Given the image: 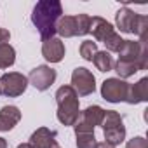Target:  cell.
Listing matches in <instances>:
<instances>
[{"instance_id":"1","label":"cell","mask_w":148,"mask_h":148,"mask_svg":"<svg viewBox=\"0 0 148 148\" xmlns=\"http://www.w3.org/2000/svg\"><path fill=\"white\" fill-rule=\"evenodd\" d=\"M61 16H63V5L59 0H40V2H37L32 12V21L44 42L54 38L56 25Z\"/></svg>"},{"instance_id":"2","label":"cell","mask_w":148,"mask_h":148,"mask_svg":"<svg viewBox=\"0 0 148 148\" xmlns=\"http://www.w3.org/2000/svg\"><path fill=\"white\" fill-rule=\"evenodd\" d=\"M56 103H58V120L63 125H75L80 119V105L79 96L71 86H61L56 91Z\"/></svg>"},{"instance_id":"3","label":"cell","mask_w":148,"mask_h":148,"mask_svg":"<svg viewBox=\"0 0 148 148\" xmlns=\"http://www.w3.org/2000/svg\"><path fill=\"white\" fill-rule=\"evenodd\" d=\"M28 87V77L18 71H9L0 77V92L7 98H18L21 96Z\"/></svg>"},{"instance_id":"4","label":"cell","mask_w":148,"mask_h":148,"mask_svg":"<svg viewBox=\"0 0 148 148\" xmlns=\"http://www.w3.org/2000/svg\"><path fill=\"white\" fill-rule=\"evenodd\" d=\"M105 117V110L98 105L87 106L84 112H80V119L73 125L75 134H84V132H94L96 125H101V120Z\"/></svg>"},{"instance_id":"5","label":"cell","mask_w":148,"mask_h":148,"mask_svg":"<svg viewBox=\"0 0 148 148\" xmlns=\"http://www.w3.org/2000/svg\"><path fill=\"white\" fill-rule=\"evenodd\" d=\"M71 87L77 92V96H89L96 91V79L92 71L84 66H79L71 73Z\"/></svg>"},{"instance_id":"6","label":"cell","mask_w":148,"mask_h":148,"mask_svg":"<svg viewBox=\"0 0 148 148\" xmlns=\"http://www.w3.org/2000/svg\"><path fill=\"white\" fill-rule=\"evenodd\" d=\"M129 84L120 79H106L101 84V98L108 103H120L125 101Z\"/></svg>"},{"instance_id":"7","label":"cell","mask_w":148,"mask_h":148,"mask_svg":"<svg viewBox=\"0 0 148 148\" xmlns=\"http://www.w3.org/2000/svg\"><path fill=\"white\" fill-rule=\"evenodd\" d=\"M54 80H56V70L45 64L33 68L28 75V84H32L37 91H47L54 84Z\"/></svg>"},{"instance_id":"8","label":"cell","mask_w":148,"mask_h":148,"mask_svg":"<svg viewBox=\"0 0 148 148\" xmlns=\"http://www.w3.org/2000/svg\"><path fill=\"white\" fill-rule=\"evenodd\" d=\"M56 131H51L47 127H38L32 136H30V145L33 148H56Z\"/></svg>"},{"instance_id":"9","label":"cell","mask_w":148,"mask_h":148,"mask_svg":"<svg viewBox=\"0 0 148 148\" xmlns=\"http://www.w3.org/2000/svg\"><path fill=\"white\" fill-rule=\"evenodd\" d=\"M42 56L49 63H59L64 58V44H63V40L58 38V37L45 40L42 44Z\"/></svg>"},{"instance_id":"10","label":"cell","mask_w":148,"mask_h":148,"mask_svg":"<svg viewBox=\"0 0 148 148\" xmlns=\"http://www.w3.org/2000/svg\"><path fill=\"white\" fill-rule=\"evenodd\" d=\"M143 101H148V77H143L136 84H129L125 96V103L129 105H138Z\"/></svg>"},{"instance_id":"11","label":"cell","mask_w":148,"mask_h":148,"mask_svg":"<svg viewBox=\"0 0 148 148\" xmlns=\"http://www.w3.org/2000/svg\"><path fill=\"white\" fill-rule=\"evenodd\" d=\"M89 33H92L98 42H105L108 37H112L115 33V30H113L112 23H108L106 19H103L99 16H94V18H91V30H89Z\"/></svg>"},{"instance_id":"12","label":"cell","mask_w":148,"mask_h":148,"mask_svg":"<svg viewBox=\"0 0 148 148\" xmlns=\"http://www.w3.org/2000/svg\"><path fill=\"white\" fill-rule=\"evenodd\" d=\"M19 120H21V112L18 106L12 105L2 106V110H0V132L11 131Z\"/></svg>"},{"instance_id":"13","label":"cell","mask_w":148,"mask_h":148,"mask_svg":"<svg viewBox=\"0 0 148 148\" xmlns=\"http://www.w3.org/2000/svg\"><path fill=\"white\" fill-rule=\"evenodd\" d=\"M136 18H138V14H136L134 11H131L129 7H122V9H119L117 14H115L117 28H119L122 33H132V28H134Z\"/></svg>"},{"instance_id":"14","label":"cell","mask_w":148,"mask_h":148,"mask_svg":"<svg viewBox=\"0 0 148 148\" xmlns=\"http://www.w3.org/2000/svg\"><path fill=\"white\" fill-rule=\"evenodd\" d=\"M56 33L63 38L77 37V21L75 16H61L56 25Z\"/></svg>"},{"instance_id":"15","label":"cell","mask_w":148,"mask_h":148,"mask_svg":"<svg viewBox=\"0 0 148 148\" xmlns=\"http://www.w3.org/2000/svg\"><path fill=\"white\" fill-rule=\"evenodd\" d=\"M92 63H94V66H96L99 71H103V73L113 70V58L110 56L108 51H98V52L94 54V58H92Z\"/></svg>"},{"instance_id":"16","label":"cell","mask_w":148,"mask_h":148,"mask_svg":"<svg viewBox=\"0 0 148 148\" xmlns=\"http://www.w3.org/2000/svg\"><path fill=\"white\" fill-rule=\"evenodd\" d=\"M103 134H105V139H106L105 143H108L112 146H117L125 139V127L117 125V127H112V129H105Z\"/></svg>"},{"instance_id":"17","label":"cell","mask_w":148,"mask_h":148,"mask_svg":"<svg viewBox=\"0 0 148 148\" xmlns=\"http://www.w3.org/2000/svg\"><path fill=\"white\" fill-rule=\"evenodd\" d=\"M113 70L117 71V75H119L120 80L129 79V77L134 75L136 71H139V70H138V64L127 63V61H120V59H117V63H113Z\"/></svg>"},{"instance_id":"18","label":"cell","mask_w":148,"mask_h":148,"mask_svg":"<svg viewBox=\"0 0 148 148\" xmlns=\"http://www.w3.org/2000/svg\"><path fill=\"white\" fill-rule=\"evenodd\" d=\"M16 61V51L11 44H0V68H9Z\"/></svg>"},{"instance_id":"19","label":"cell","mask_w":148,"mask_h":148,"mask_svg":"<svg viewBox=\"0 0 148 148\" xmlns=\"http://www.w3.org/2000/svg\"><path fill=\"white\" fill-rule=\"evenodd\" d=\"M132 33L139 37V42H146V35H148V18L143 14H138Z\"/></svg>"},{"instance_id":"20","label":"cell","mask_w":148,"mask_h":148,"mask_svg":"<svg viewBox=\"0 0 148 148\" xmlns=\"http://www.w3.org/2000/svg\"><path fill=\"white\" fill-rule=\"evenodd\" d=\"M75 21H77V35L79 37L87 35L91 30V16L89 14H79V16H75Z\"/></svg>"},{"instance_id":"21","label":"cell","mask_w":148,"mask_h":148,"mask_svg":"<svg viewBox=\"0 0 148 148\" xmlns=\"http://www.w3.org/2000/svg\"><path fill=\"white\" fill-rule=\"evenodd\" d=\"M96 52H98L96 42H92V40H84V42L80 44V56H82L86 61H92V58H94Z\"/></svg>"},{"instance_id":"22","label":"cell","mask_w":148,"mask_h":148,"mask_svg":"<svg viewBox=\"0 0 148 148\" xmlns=\"http://www.w3.org/2000/svg\"><path fill=\"white\" fill-rule=\"evenodd\" d=\"M98 141L94 138V132H84L77 134V148H96Z\"/></svg>"},{"instance_id":"23","label":"cell","mask_w":148,"mask_h":148,"mask_svg":"<svg viewBox=\"0 0 148 148\" xmlns=\"http://www.w3.org/2000/svg\"><path fill=\"white\" fill-rule=\"evenodd\" d=\"M103 44L106 45V51H108V52H120V49H122V45H124V38H120L119 33H113V35L108 37Z\"/></svg>"},{"instance_id":"24","label":"cell","mask_w":148,"mask_h":148,"mask_svg":"<svg viewBox=\"0 0 148 148\" xmlns=\"http://www.w3.org/2000/svg\"><path fill=\"white\" fill-rule=\"evenodd\" d=\"M125 148H148V141L143 136H136V138H132V139L127 141Z\"/></svg>"},{"instance_id":"25","label":"cell","mask_w":148,"mask_h":148,"mask_svg":"<svg viewBox=\"0 0 148 148\" xmlns=\"http://www.w3.org/2000/svg\"><path fill=\"white\" fill-rule=\"evenodd\" d=\"M9 38H11V33L5 28H0V44H9Z\"/></svg>"},{"instance_id":"26","label":"cell","mask_w":148,"mask_h":148,"mask_svg":"<svg viewBox=\"0 0 148 148\" xmlns=\"http://www.w3.org/2000/svg\"><path fill=\"white\" fill-rule=\"evenodd\" d=\"M96 148H115V146H112V145H108V143H105V141H103V143H98V145H96Z\"/></svg>"},{"instance_id":"27","label":"cell","mask_w":148,"mask_h":148,"mask_svg":"<svg viewBox=\"0 0 148 148\" xmlns=\"http://www.w3.org/2000/svg\"><path fill=\"white\" fill-rule=\"evenodd\" d=\"M0 148H7V141L4 138H0Z\"/></svg>"},{"instance_id":"28","label":"cell","mask_w":148,"mask_h":148,"mask_svg":"<svg viewBox=\"0 0 148 148\" xmlns=\"http://www.w3.org/2000/svg\"><path fill=\"white\" fill-rule=\"evenodd\" d=\"M18 148H33V146H32L30 143H21V145H19Z\"/></svg>"},{"instance_id":"29","label":"cell","mask_w":148,"mask_h":148,"mask_svg":"<svg viewBox=\"0 0 148 148\" xmlns=\"http://www.w3.org/2000/svg\"><path fill=\"white\" fill-rule=\"evenodd\" d=\"M56 148H59V146H56Z\"/></svg>"},{"instance_id":"30","label":"cell","mask_w":148,"mask_h":148,"mask_svg":"<svg viewBox=\"0 0 148 148\" xmlns=\"http://www.w3.org/2000/svg\"><path fill=\"white\" fill-rule=\"evenodd\" d=\"M0 94H2V92H0Z\"/></svg>"}]
</instances>
